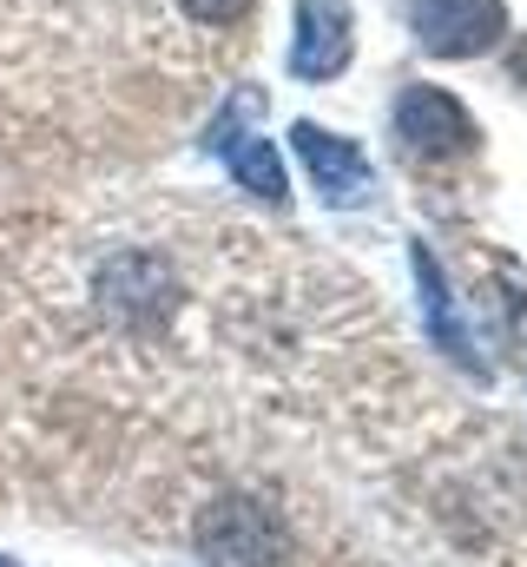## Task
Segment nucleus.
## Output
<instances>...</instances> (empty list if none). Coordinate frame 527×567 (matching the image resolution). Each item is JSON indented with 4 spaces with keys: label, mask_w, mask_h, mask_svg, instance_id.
<instances>
[{
    "label": "nucleus",
    "mask_w": 527,
    "mask_h": 567,
    "mask_svg": "<svg viewBox=\"0 0 527 567\" xmlns=\"http://www.w3.org/2000/svg\"><path fill=\"white\" fill-rule=\"evenodd\" d=\"M258 113V93H238L218 120H211V133H205V145L231 165V178L251 192V198H264V205H283L290 198V178H283V158L270 152V140L264 133H245V120Z\"/></svg>",
    "instance_id": "7ed1b4c3"
},
{
    "label": "nucleus",
    "mask_w": 527,
    "mask_h": 567,
    "mask_svg": "<svg viewBox=\"0 0 527 567\" xmlns=\"http://www.w3.org/2000/svg\"><path fill=\"white\" fill-rule=\"evenodd\" d=\"M395 140L409 145V152H422V158H462L475 145V120H468V106L455 93L409 86L395 100Z\"/></svg>",
    "instance_id": "39448f33"
},
{
    "label": "nucleus",
    "mask_w": 527,
    "mask_h": 567,
    "mask_svg": "<svg viewBox=\"0 0 527 567\" xmlns=\"http://www.w3.org/2000/svg\"><path fill=\"white\" fill-rule=\"evenodd\" d=\"M192 20H205V27H231V20H245L251 13V0H178Z\"/></svg>",
    "instance_id": "1a4fd4ad"
},
{
    "label": "nucleus",
    "mask_w": 527,
    "mask_h": 567,
    "mask_svg": "<svg viewBox=\"0 0 527 567\" xmlns=\"http://www.w3.org/2000/svg\"><path fill=\"white\" fill-rule=\"evenodd\" d=\"M415 284H422V310H428V337L455 357V363H475V343H468V330H462V317H455V297H448V284H442V265L415 245Z\"/></svg>",
    "instance_id": "6e6552de"
},
{
    "label": "nucleus",
    "mask_w": 527,
    "mask_h": 567,
    "mask_svg": "<svg viewBox=\"0 0 527 567\" xmlns=\"http://www.w3.org/2000/svg\"><path fill=\"white\" fill-rule=\"evenodd\" d=\"M93 303L120 330H158L178 310V271L158 251H113L93 271Z\"/></svg>",
    "instance_id": "f03ea898"
},
{
    "label": "nucleus",
    "mask_w": 527,
    "mask_h": 567,
    "mask_svg": "<svg viewBox=\"0 0 527 567\" xmlns=\"http://www.w3.org/2000/svg\"><path fill=\"white\" fill-rule=\"evenodd\" d=\"M192 548L205 567H290V528L277 508H264L251 495H218L198 515Z\"/></svg>",
    "instance_id": "f257e3e1"
},
{
    "label": "nucleus",
    "mask_w": 527,
    "mask_h": 567,
    "mask_svg": "<svg viewBox=\"0 0 527 567\" xmlns=\"http://www.w3.org/2000/svg\"><path fill=\"white\" fill-rule=\"evenodd\" d=\"M0 567H27V561H13V555H7V548H0Z\"/></svg>",
    "instance_id": "9d476101"
},
{
    "label": "nucleus",
    "mask_w": 527,
    "mask_h": 567,
    "mask_svg": "<svg viewBox=\"0 0 527 567\" xmlns=\"http://www.w3.org/2000/svg\"><path fill=\"white\" fill-rule=\"evenodd\" d=\"M409 20H415V40H422L428 53H442V60H475V53H488V47L502 40L508 7H502V0H415Z\"/></svg>",
    "instance_id": "20e7f679"
},
{
    "label": "nucleus",
    "mask_w": 527,
    "mask_h": 567,
    "mask_svg": "<svg viewBox=\"0 0 527 567\" xmlns=\"http://www.w3.org/2000/svg\"><path fill=\"white\" fill-rule=\"evenodd\" d=\"M290 140H297V158H303V172H310V185H317L323 205H363V198L376 192L370 158L350 140H337V133H323V126H310V120H303Z\"/></svg>",
    "instance_id": "423d86ee"
},
{
    "label": "nucleus",
    "mask_w": 527,
    "mask_h": 567,
    "mask_svg": "<svg viewBox=\"0 0 527 567\" xmlns=\"http://www.w3.org/2000/svg\"><path fill=\"white\" fill-rule=\"evenodd\" d=\"M350 7L343 0H297V40H290V73L297 80H337L356 53L350 40Z\"/></svg>",
    "instance_id": "0eeeda50"
}]
</instances>
